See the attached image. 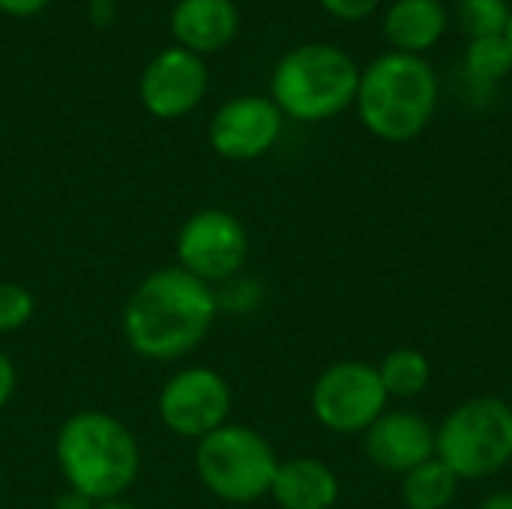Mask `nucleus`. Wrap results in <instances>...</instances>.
<instances>
[{
    "label": "nucleus",
    "instance_id": "nucleus-1",
    "mask_svg": "<svg viewBox=\"0 0 512 509\" xmlns=\"http://www.w3.org/2000/svg\"><path fill=\"white\" fill-rule=\"evenodd\" d=\"M219 318V294L183 267L147 273L126 300L123 336L129 348L153 363L192 354Z\"/></svg>",
    "mask_w": 512,
    "mask_h": 509
},
{
    "label": "nucleus",
    "instance_id": "nucleus-2",
    "mask_svg": "<svg viewBox=\"0 0 512 509\" xmlns=\"http://www.w3.org/2000/svg\"><path fill=\"white\" fill-rule=\"evenodd\" d=\"M66 489L93 504L123 498L141 474V447L126 423L108 411H78L63 420L54 441Z\"/></svg>",
    "mask_w": 512,
    "mask_h": 509
},
{
    "label": "nucleus",
    "instance_id": "nucleus-3",
    "mask_svg": "<svg viewBox=\"0 0 512 509\" xmlns=\"http://www.w3.org/2000/svg\"><path fill=\"white\" fill-rule=\"evenodd\" d=\"M441 102L438 72L426 57L387 51L360 69L357 117L369 135L387 144H408L426 132Z\"/></svg>",
    "mask_w": 512,
    "mask_h": 509
},
{
    "label": "nucleus",
    "instance_id": "nucleus-4",
    "mask_svg": "<svg viewBox=\"0 0 512 509\" xmlns=\"http://www.w3.org/2000/svg\"><path fill=\"white\" fill-rule=\"evenodd\" d=\"M357 60L327 42H303L279 57L270 75V99L282 117L297 123H324L348 111L357 99Z\"/></svg>",
    "mask_w": 512,
    "mask_h": 509
},
{
    "label": "nucleus",
    "instance_id": "nucleus-5",
    "mask_svg": "<svg viewBox=\"0 0 512 509\" xmlns=\"http://www.w3.org/2000/svg\"><path fill=\"white\" fill-rule=\"evenodd\" d=\"M435 459L462 483H477L512 465V411L498 396L459 402L435 429Z\"/></svg>",
    "mask_w": 512,
    "mask_h": 509
},
{
    "label": "nucleus",
    "instance_id": "nucleus-6",
    "mask_svg": "<svg viewBox=\"0 0 512 509\" xmlns=\"http://www.w3.org/2000/svg\"><path fill=\"white\" fill-rule=\"evenodd\" d=\"M279 456L252 426L225 423L195 447V474L201 486L228 504H252L270 495Z\"/></svg>",
    "mask_w": 512,
    "mask_h": 509
},
{
    "label": "nucleus",
    "instance_id": "nucleus-7",
    "mask_svg": "<svg viewBox=\"0 0 512 509\" xmlns=\"http://www.w3.org/2000/svg\"><path fill=\"white\" fill-rule=\"evenodd\" d=\"M312 417L333 435H366L387 411L390 396L378 366L366 360L330 363L312 384Z\"/></svg>",
    "mask_w": 512,
    "mask_h": 509
},
{
    "label": "nucleus",
    "instance_id": "nucleus-8",
    "mask_svg": "<svg viewBox=\"0 0 512 509\" xmlns=\"http://www.w3.org/2000/svg\"><path fill=\"white\" fill-rule=\"evenodd\" d=\"M249 258L246 225L219 207L192 213L177 231V267L213 285L234 279Z\"/></svg>",
    "mask_w": 512,
    "mask_h": 509
},
{
    "label": "nucleus",
    "instance_id": "nucleus-9",
    "mask_svg": "<svg viewBox=\"0 0 512 509\" xmlns=\"http://www.w3.org/2000/svg\"><path fill=\"white\" fill-rule=\"evenodd\" d=\"M156 414L171 435L183 441H201L228 423L231 387L216 369L186 366L162 384L156 396Z\"/></svg>",
    "mask_w": 512,
    "mask_h": 509
},
{
    "label": "nucleus",
    "instance_id": "nucleus-10",
    "mask_svg": "<svg viewBox=\"0 0 512 509\" xmlns=\"http://www.w3.org/2000/svg\"><path fill=\"white\" fill-rule=\"evenodd\" d=\"M285 117L270 96H234L213 114L207 126L210 147L231 162H252L270 153L282 135Z\"/></svg>",
    "mask_w": 512,
    "mask_h": 509
},
{
    "label": "nucleus",
    "instance_id": "nucleus-11",
    "mask_svg": "<svg viewBox=\"0 0 512 509\" xmlns=\"http://www.w3.org/2000/svg\"><path fill=\"white\" fill-rule=\"evenodd\" d=\"M207 63L174 45L159 51L141 72L138 96L141 105L159 120H180L195 111L207 93Z\"/></svg>",
    "mask_w": 512,
    "mask_h": 509
},
{
    "label": "nucleus",
    "instance_id": "nucleus-12",
    "mask_svg": "<svg viewBox=\"0 0 512 509\" xmlns=\"http://www.w3.org/2000/svg\"><path fill=\"white\" fill-rule=\"evenodd\" d=\"M369 462L387 474L405 477L423 462L435 459V426L417 411L396 408L384 411L363 435Z\"/></svg>",
    "mask_w": 512,
    "mask_h": 509
},
{
    "label": "nucleus",
    "instance_id": "nucleus-13",
    "mask_svg": "<svg viewBox=\"0 0 512 509\" xmlns=\"http://www.w3.org/2000/svg\"><path fill=\"white\" fill-rule=\"evenodd\" d=\"M171 33L180 48L198 57L222 51L240 33V9L234 0H177Z\"/></svg>",
    "mask_w": 512,
    "mask_h": 509
},
{
    "label": "nucleus",
    "instance_id": "nucleus-14",
    "mask_svg": "<svg viewBox=\"0 0 512 509\" xmlns=\"http://www.w3.org/2000/svg\"><path fill=\"white\" fill-rule=\"evenodd\" d=\"M270 498L279 509H333L339 501V477L315 456H294L279 462Z\"/></svg>",
    "mask_w": 512,
    "mask_h": 509
},
{
    "label": "nucleus",
    "instance_id": "nucleus-15",
    "mask_svg": "<svg viewBox=\"0 0 512 509\" xmlns=\"http://www.w3.org/2000/svg\"><path fill=\"white\" fill-rule=\"evenodd\" d=\"M450 24L444 0H393L384 12V39L390 51L423 57L435 48Z\"/></svg>",
    "mask_w": 512,
    "mask_h": 509
},
{
    "label": "nucleus",
    "instance_id": "nucleus-16",
    "mask_svg": "<svg viewBox=\"0 0 512 509\" xmlns=\"http://www.w3.org/2000/svg\"><path fill=\"white\" fill-rule=\"evenodd\" d=\"M459 483L462 480L441 459H429L402 477V501L408 509H450Z\"/></svg>",
    "mask_w": 512,
    "mask_h": 509
},
{
    "label": "nucleus",
    "instance_id": "nucleus-17",
    "mask_svg": "<svg viewBox=\"0 0 512 509\" xmlns=\"http://www.w3.org/2000/svg\"><path fill=\"white\" fill-rule=\"evenodd\" d=\"M378 375L390 399H417L432 384V363L417 348H396L381 360Z\"/></svg>",
    "mask_w": 512,
    "mask_h": 509
},
{
    "label": "nucleus",
    "instance_id": "nucleus-18",
    "mask_svg": "<svg viewBox=\"0 0 512 509\" xmlns=\"http://www.w3.org/2000/svg\"><path fill=\"white\" fill-rule=\"evenodd\" d=\"M462 69L471 87L489 90L498 87L512 72V54L504 42V36H483L471 39L462 57Z\"/></svg>",
    "mask_w": 512,
    "mask_h": 509
},
{
    "label": "nucleus",
    "instance_id": "nucleus-19",
    "mask_svg": "<svg viewBox=\"0 0 512 509\" xmlns=\"http://www.w3.org/2000/svg\"><path fill=\"white\" fill-rule=\"evenodd\" d=\"M510 15L512 6L507 0H459L456 3V21L468 39L504 36Z\"/></svg>",
    "mask_w": 512,
    "mask_h": 509
},
{
    "label": "nucleus",
    "instance_id": "nucleus-20",
    "mask_svg": "<svg viewBox=\"0 0 512 509\" xmlns=\"http://www.w3.org/2000/svg\"><path fill=\"white\" fill-rule=\"evenodd\" d=\"M36 312V297L18 282H0V333H15L30 324Z\"/></svg>",
    "mask_w": 512,
    "mask_h": 509
},
{
    "label": "nucleus",
    "instance_id": "nucleus-21",
    "mask_svg": "<svg viewBox=\"0 0 512 509\" xmlns=\"http://www.w3.org/2000/svg\"><path fill=\"white\" fill-rule=\"evenodd\" d=\"M321 9L339 21H366L369 15H375V9L381 6V0H318Z\"/></svg>",
    "mask_w": 512,
    "mask_h": 509
},
{
    "label": "nucleus",
    "instance_id": "nucleus-22",
    "mask_svg": "<svg viewBox=\"0 0 512 509\" xmlns=\"http://www.w3.org/2000/svg\"><path fill=\"white\" fill-rule=\"evenodd\" d=\"M15 384H18L15 363L9 360V354H3V351H0V411H3V408H6V402L12 399Z\"/></svg>",
    "mask_w": 512,
    "mask_h": 509
},
{
    "label": "nucleus",
    "instance_id": "nucleus-23",
    "mask_svg": "<svg viewBox=\"0 0 512 509\" xmlns=\"http://www.w3.org/2000/svg\"><path fill=\"white\" fill-rule=\"evenodd\" d=\"M51 0H0V12L12 18H30L39 15Z\"/></svg>",
    "mask_w": 512,
    "mask_h": 509
},
{
    "label": "nucleus",
    "instance_id": "nucleus-24",
    "mask_svg": "<svg viewBox=\"0 0 512 509\" xmlns=\"http://www.w3.org/2000/svg\"><path fill=\"white\" fill-rule=\"evenodd\" d=\"M54 509H96V504H93L90 498H84V495H78V492L66 489V492L57 498Z\"/></svg>",
    "mask_w": 512,
    "mask_h": 509
},
{
    "label": "nucleus",
    "instance_id": "nucleus-25",
    "mask_svg": "<svg viewBox=\"0 0 512 509\" xmlns=\"http://www.w3.org/2000/svg\"><path fill=\"white\" fill-rule=\"evenodd\" d=\"M477 509H512V489H504V492L489 495Z\"/></svg>",
    "mask_w": 512,
    "mask_h": 509
},
{
    "label": "nucleus",
    "instance_id": "nucleus-26",
    "mask_svg": "<svg viewBox=\"0 0 512 509\" xmlns=\"http://www.w3.org/2000/svg\"><path fill=\"white\" fill-rule=\"evenodd\" d=\"M111 12H114V3H96V6H90L93 24H108L111 21Z\"/></svg>",
    "mask_w": 512,
    "mask_h": 509
},
{
    "label": "nucleus",
    "instance_id": "nucleus-27",
    "mask_svg": "<svg viewBox=\"0 0 512 509\" xmlns=\"http://www.w3.org/2000/svg\"><path fill=\"white\" fill-rule=\"evenodd\" d=\"M96 509H138V507H132V504H126L123 498H117V501H105V504H96Z\"/></svg>",
    "mask_w": 512,
    "mask_h": 509
},
{
    "label": "nucleus",
    "instance_id": "nucleus-28",
    "mask_svg": "<svg viewBox=\"0 0 512 509\" xmlns=\"http://www.w3.org/2000/svg\"><path fill=\"white\" fill-rule=\"evenodd\" d=\"M504 42H507V48H510V54H512V15H510V21H507V30H504Z\"/></svg>",
    "mask_w": 512,
    "mask_h": 509
},
{
    "label": "nucleus",
    "instance_id": "nucleus-29",
    "mask_svg": "<svg viewBox=\"0 0 512 509\" xmlns=\"http://www.w3.org/2000/svg\"><path fill=\"white\" fill-rule=\"evenodd\" d=\"M90 6H96V3H117V0H87Z\"/></svg>",
    "mask_w": 512,
    "mask_h": 509
},
{
    "label": "nucleus",
    "instance_id": "nucleus-30",
    "mask_svg": "<svg viewBox=\"0 0 512 509\" xmlns=\"http://www.w3.org/2000/svg\"><path fill=\"white\" fill-rule=\"evenodd\" d=\"M507 405H510V411H512V390H510V399H507Z\"/></svg>",
    "mask_w": 512,
    "mask_h": 509
}]
</instances>
